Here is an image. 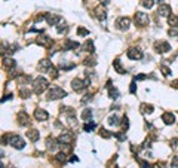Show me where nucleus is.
I'll return each instance as SVG.
<instances>
[{
  "mask_svg": "<svg viewBox=\"0 0 178 168\" xmlns=\"http://www.w3.org/2000/svg\"><path fill=\"white\" fill-rule=\"evenodd\" d=\"M48 86H49L48 80H46L44 78H42V76L36 78V80H34V83H33V89H34L36 94H42L43 91L48 89Z\"/></svg>",
  "mask_w": 178,
  "mask_h": 168,
  "instance_id": "nucleus-1",
  "label": "nucleus"
},
{
  "mask_svg": "<svg viewBox=\"0 0 178 168\" xmlns=\"http://www.w3.org/2000/svg\"><path fill=\"white\" fill-rule=\"evenodd\" d=\"M64 97H67V92L62 88H59V86H54L48 92V98L49 100H59V98H64Z\"/></svg>",
  "mask_w": 178,
  "mask_h": 168,
  "instance_id": "nucleus-2",
  "label": "nucleus"
},
{
  "mask_svg": "<svg viewBox=\"0 0 178 168\" xmlns=\"http://www.w3.org/2000/svg\"><path fill=\"white\" fill-rule=\"evenodd\" d=\"M135 23H137V25L144 27V25H147V24L150 23V18H148V15L144 13V12H137L135 13Z\"/></svg>",
  "mask_w": 178,
  "mask_h": 168,
  "instance_id": "nucleus-3",
  "label": "nucleus"
},
{
  "mask_svg": "<svg viewBox=\"0 0 178 168\" xmlns=\"http://www.w3.org/2000/svg\"><path fill=\"white\" fill-rule=\"evenodd\" d=\"M8 141H9V144H12L15 149H24V146H25V143H24V140H22L20 135H11L9 138H8Z\"/></svg>",
  "mask_w": 178,
  "mask_h": 168,
  "instance_id": "nucleus-4",
  "label": "nucleus"
},
{
  "mask_svg": "<svg viewBox=\"0 0 178 168\" xmlns=\"http://www.w3.org/2000/svg\"><path fill=\"white\" fill-rule=\"evenodd\" d=\"M71 86H73V89L76 91V92H82V91L88 86V82H85V80H82V79L76 78V79H73Z\"/></svg>",
  "mask_w": 178,
  "mask_h": 168,
  "instance_id": "nucleus-5",
  "label": "nucleus"
},
{
  "mask_svg": "<svg viewBox=\"0 0 178 168\" xmlns=\"http://www.w3.org/2000/svg\"><path fill=\"white\" fill-rule=\"evenodd\" d=\"M128 58H131V60H140V58H143V51L141 49H138V48H131V49H128Z\"/></svg>",
  "mask_w": 178,
  "mask_h": 168,
  "instance_id": "nucleus-6",
  "label": "nucleus"
},
{
  "mask_svg": "<svg viewBox=\"0 0 178 168\" xmlns=\"http://www.w3.org/2000/svg\"><path fill=\"white\" fill-rule=\"evenodd\" d=\"M116 25H117V28H119V30H128V28H129V25H131V20L122 16V18H119V20L116 21Z\"/></svg>",
  "mask_w": 178,
  "mask_h": 168,
  "instance_id": "nucleus-7",
  "label": "nucleus"
},
{
  "mask_svg": "<svg viewBox=\"0 0 178 168\" xmlns=\"http://www.w3.org/2000/svg\"><path fill=\"white\" fill-rule=\"evenodd\" d=\"M73 140V134L71 133H62V134L58 137V141L61 146H66V144H70Z\"/></svg>",
  "mask_w": 178,
  "mask_h": 168,
  "instance_id": "nucleus-8",
  "label": "nucleus"
},
{
  "mask_svg": "<svg viewBox=\"0 0 178 168\" xmlns=\"http://www.w3.org/2000/svg\"><path fill=\"white\" fill-rule=\"evenodd\" d=\"M171 12H172L171 6H169V5H165V3H162V5L159 6V9H157V13H159L160 16H169Z\"/></svg>",
  "mask_w": 178,
  "mask_h": 168,
  "instance_id": "nucleus-9",
  "label": "nucleus"
},
{
  "mask_svg": "<svg viewBox=\"0 0 178 168\" xmlns=\"http://www.w3.org/2000/svg\"><path fill=\"white\" fill-rule=\"evenodd\" d=\"M156 51L157 52H160V54H163V52H168L169 49H171V45L168 43V42H156Z\"/></svg>",
  "mask_w": 178,
  "mask_h": 168,
  "instance_id": "nucleus-10",
  "label": "nucleus"
},
{
  "mask_svg": "<svg viewBox=\"0 0 178 168\" xmlns=\"http://www.w3.org/2000/svg\"><path fill=\"white\" fill-rule=\"evenodd\" d=\"M44 20H46V23L49 24V25H56V24L61 21V18L58 15H54V13H46Z\"/></svg>",
  "mask_w": 178,
  "mask_h": 168,
  "instance_id": "nucleus-11",
  "label": "nucleus"
},
{
  "mask_svg": "<svg viewBox=\"0 0 178 168\" xmlns=\"http://www.w3.org/2000/svg\"><path fill=\"white\" fill-rule=\"evenodd\" d=\"M34 118H36L37 121H46V119L49 118V115H48V112L43 110V109H36V110H34Z\"/></svg>",
  "mask_w": 178,
  "mask_h": 168,
  "instance_id": "nucleus-12",
  "label": "nucleus"
},
{
  "mask_svg": "<svg viewBox=\"0 0 178 168\" xmlns=\"http://www.w3.org/2000/svg\"><path fill=\"white\" fill-rule=\"evenodd\" d=\"M36 42H37V45L44 46V48H49V46L52 45V39H51V37H48V36H40Z\"/></svg>",
  "mask_w": 178,
  "mask_h": 168,
  "instance_id": "nucleus-13",
  "label": "nucleus"
},
{
  "mask_svg": "<svg viewBox=\"0 0 178 168\" xmlns=\"http://www.w3.org/2000/svg\"><path fill=\"white\" fill-rule=\"evenodd\" d=\"M162 121L166 125H172L175 122V116H174V113H163L162 115Z\"/></svg>",
  "mask_w": 178,
  "mask_h": 168,
  "instance_id": "nucleus-14",
  "label": "nucleus"
},
{
  "mask_svg": "<svg viewBox=\"0 0 178 168\" xmlns=\"http://www.w3.org/2000/svg\"><path fill=\"white\" fill-rule=\"evenodd\" d=\"M39 68H40L42 71H49V70L52 68V63H51L49 60H42L40 64H39Z\"/></svg>",
  "mask_w": 178,
  "mask_h": 168,
  "instance_id": "nucleus-15",
  "label": "nucleus"
},
{
  "mask_svg": "<svg viewBox=\"0 0 178 168\" xmlns=\"http://www.w3.org/2000/svg\"><path fill=\"white\" fill-rule=\"evenodd\" d=\"M18 121H20V125H27V123L30 122V118H28V115L25 112H21V113H18Z\"/></svg>",
  "mask_w": 178,
  "mask_h": 168,
  "instance_id": "nucleus-16",
  "label": "nucleus"
},
{
  "mask_svg": "<svg viewBox=\"0 0 178 168\" xmlns=\"http://www.w3.org/2000/svg\"><path fill=\"white\" fill-rule=\"evenodd\" d=\"M27 137L30 138V141H37L39 137H40V134H39L37 130H30V131L27 133Z\"/></svg>",
  "mask_w": 178,
  "mask_h": 168,
  "instance_id": "nucleus-17",
  "label": "nucleus"
},
{
  "mask_svg": "<svg viewBox=\"0 0 178 168\" xmlns=\"http://www.w3.org/2000/svg\"><path fill=\"white\" fill-rule=\"evenodd\" d=\"M95 13H97V18H98V20H102V21H104V20L107 18V13H105V11H104L101 6H98V8L95 9Z\"/></svg>",
  "mask_w": 178,
  "mask_h": 168,
  "instance_id": "nucleus-18",
  "label": "nucleus"
},
{
  "mask_svg": "<svg viewBox=\"0 0 178 168\" xmlns=\"http://www.w3.org/2000/svg\"><path fill=\"white\" fill-rule=\"evenodd\" d=\"M3 64H5V67L6 68H15L16 67V63H15V60H12V58H5V60H3Z\"/></svg>",
  "mask_w": 178,
  "mask_h": 168,
  "instance_id": "nucleus-19",
  "label": "nucleus"
},
{
  "mask_svg": "<svg viewBox=\"0 0 178 168\" xmlns=\"http://www.w3.org/2000/svg\"><path fill=\"white\" fill-rule=\"evenodd\" d=\"M168 24L171 27H178V16L177 15H169L168 16Z\"/></svg>",
  "mask_w": 178,
  "mask_h": 168,
  "instance_id": "nucleus-20",
  "label": "nucleus"
},
{
  "mask_svg": "<svg viewBox=\"0 0 178 168\" xmlns=\"http://www.w3.org/2000/svg\"><path fill=\"white\" fill-rule=\"evenodd\" d=\"M79 48V43L77 42H73V40H66V49H77Z\"/></svg>",
  "mask_w": 178,
  "mask_h": 168,
  "instance_id": "nucleus-21",
  "label": "nucleus"
},
{
  "mask_svg": "<svg viewBox=\"0 0 178 168\" xmlns=\"http://www.w3.org/2000/svg\"><path fill=\"white\" fill-rule=\"evenodd\" d=\"M91 118H92V112H91V109H85L83 113H82V119H83V121H91Z\"/></svg>",
  "mask_w": 178,
  "mask_h": 168,
  "instance_id": "nucleus-22",
  "label": "nucleus"
},
{
  "mask_svg": "<svg viewBox=\"0 0 178 168\" xmlns=\"http://www.w3.org/2000/svg\"><path fill=\"white\" fill-rule=\"evenodd\" d=\"M113 66H114V68H116V71H117V73H120V75H123V73H125V70L122 68V66H120V61H119V60H114V61H113Z\"/></svg>",
  "mask_w": 178,
  "mask_h": 168,
  "instance_id": "nucleus-23",
  "label": "nucleus"
},
{
  "mask_svg": "<svg viewBox=\"0 0 178 168\" xmlns=\"http://www.w3.org/2000/svg\"><path fill=\"white\" fill-rule=\"evenodd\" d=\"M109 95H110V98H113V100H116L117 97H119V91L116 89V88H111L109 89Z\"/></svg>",
  "mask_w": 178,
  "mask_h": 168,
  "instance_id": "nucleus-24",
  "label": "nucleus"
},
{
  "mask_svg": "<svg viewBox=\"0 0 178 168\" xmlns=\"http://www.w3.org/2000/svg\"><path fill=\"white\" fill-rule=\"evenodd\" d=\"M83 48H85V51H88V52H94V43H92V40H86L85 45H83Z\"/></svg>",
  "mask_w": 178,
  "mask_h": 168,
  "instance_id": "nucleus-25",
  "label": "nucleus"
},
{
  "mask_svg": "<svg viewBox=\"0 0 178 168\" xmlns=\"http://www.w3.org/2000/svg\"><path fill=\"white\" fill-rule=\"evenodd\" d=\"M141 109L144 113H151L153 112V106L151 104H141Z\"/></svg>",
  "mask_w": 178,
  "mask_h": 168,
  "instance_id": "nucleus-26",
  "label": "nucleus"
},
{
  "mask_svg": "<svg viewBox=\"0 0 178 168\" xmlns=\"http://www.w3.org/2000/svg\"><path fill=\"white\" fill-rule=\"evenodd\" d=\"M117 123H119V118L116 115H111L109 118V125H117Z\"/></svg>",
  "mask_w": 178,
  "mask_h": 168,
  "instance_id": "nucleus-27",
  "label": "nucleus"
},
{
  "mask_svg": "<svg viewBox=\"0 0 178 168\" xmlns=\"http://www.w3.org/2000/svg\"><path fill=\"white\" fill-rule=\"evenodd\" d=\"M141 5L144 6V8H151L153 5H155V0H141Z\"/></svg>",
  "mask_w": 178,
  "mask_h": 168,
  "instance_id": "nucleus-28",
  "label": "nucleus"
},
{
  "mask_svg": "<svg viewBox=\"0 0 178 168\" xmlns=\"http://www.w3.org/2000/svg\"><path fill=\"white\" fill-rule=\"evenodd\" d=\"M55 159L58 161V162H66L67 156H66V153H64V152H61V153H58V155L55 156Z\"/></svg>",
  "mask_w": 178,
  "mask_h": 168,
  "instance_id": "nucleus-29",
  "label": "nucleus"
},
{
  "mask_svg": "<svg viewBox=\"0 0 178 168\" xmlns=\"http://www.w3.org/2000/svg\"><path fill=\"white\" fill-rule=\"evenodd\" d=\"M100 135H102L104 138H110L111 135H113V133H109L107 130H102V128H101V130H100Z\"/></svg>",
  "mask_w": 178,
  "mask_h": 168,
  "instance_id": "nucleus-30",
  "label": "nucleus"
},
{
  "mask_svg": "<svg viewBox=\"0 0 178 168\" xmlns=\"http://www.w3.org/2000/svg\"><path fill=\"white\" fill-rule=\"evenodd\" d=\"M56 30H58V33H62V31H66V30H67V25H66V23L58 24V27H56Z\"/></svg>",
  "mask_w": 178,
  "mask_h": 168,
  "instance_id": "nucleus-31",
  "label": "nucleus"
},
{
  "mask_svg": "<svg viewBox=\"0 0 178 168\" xmlns=\"http://www.w3.org/2000/svg\"><path fill=\"white\" fill-rule=\"evenodd\" d=\"M77 34H79V36H88L89 31H88V30H85L83 27H79V28H77Z\"/></svg>",
  "mask_w": 178,
  "mask_h": 168,
  "instance_id": "nucleus-32",
  "label": "nucleus"
},
{
  "mask_svg": "<svg viewBox=\"0 0 178 168\" xmlns=\"http://www.w3.org/2000/svg\"><path fill=\"white\" fill-rule=\"evenodd\" d=\"M83 128H85V131H92V130H94V128H95V123H85V126H83Z\"/></svg>",
  "mask_w": 178,
  "mask_h": 168,
  "instance_id": "nucleus-33",
  "label": "nucleus"
},
{
  "mask_svg": "<svg viewBox=\"0 0 178 168\" xmlns=\"http://www.w3.org/2000/svg\"><path fill=\"white\" fill-rule=\"evenodd\" d=\"M113 135H114V137H117V138H119L120 141H123V140L126 138V135L123 134V133H113Z\"/></svg>",
  "mask_w": 178,
  "mask_h": 168,
  "instance_id": "nucleus-34",
  "label": "nucleus"
},
{
  "mask_svg": "<svg viewBox=\"0 0 178 168\" xmlns=\"http://www.w3.org/2000/svg\"><path fill=\"white\" fill-rule=\"evenodd\" d=\"M171 146H172V149L178 150V138H172V141H171Z\"/></svg>",
  "mask_w": 178,
  "mask_h": 168,
  "instance_id": "nucleus-35",
  "label": "nucleus"
},
{
  "mask_svg": "<svg viewBox=\"0 0 178 168\" xmlns=\"http://www.w3.org/2000/svg\"><path fill=\"white\" fill-rule=\"evenodd\" d=\"M169 34H171V36H178V27H172V28L169 30Z\"/></svg>",
  "mask_w": 178,
  "mask_h": 168,
  "instance_id": "nucleus-36",
  "label": "nucleus"
},
{
  "mask_svg": "<svg viewBox=\"0 0 178 168\" xmlns=\"http://www.w3.org/2000/svg\"><path fill=\"white\" fill-rule=\"evenodd\" d=\"M171 167L172 168H178V156H175L172 159V162H171Z\"/></svg>",
  "mask_w": 178,
  "mask_h": 168,
  "instance_id": "nucleus-37",
  "label": "nucleus"
},
{
  "mask_svg": "<svg viewBox=\"0 0 178 168\" xmlns=\"http://www.w3.org/2000/svg\"><path fill=\"white\" fill-rule=\"evenodd\" d=\"M160 68L163 70V75H165V76H169V75H171V70H169L168 67H165V66H160Z\"/></svg>",
  "mask_w": 178,
  "mask_h": 168,
  "instance_id": "nucleus-38",
  "label": "nucleus"
},
{
  "mask_svg": "<svg viewBox=\"0 0 178 168\" xmlns=\"http://www.w3.org/2000/svg\"><path fill=\"white\" fill-rule=\"evenodd\" d=\"M135 89H137V86H135V83H131V92H135Z\"/></svg>",
  "mask_w": 178,
  "mask_h": 168,
  "instance_id": "nucleus-39",
  "label": "nucleus"
},
{
  "mask_svg": "<svg viewBox=\"0 0 178 168\" xmlns=\"http://www.w3.org/2000/svg\"><path fill=\"white\" fill-rule=\"evenodd\" d=\"M101 3H102V5H109V2H110V0H100Z\"/></svg>",
  "mask_w": 178,
  "mask_h": 168,
  "instance_id": "nucleus-40",
  "label": "nucleus"
}]
</instances>
